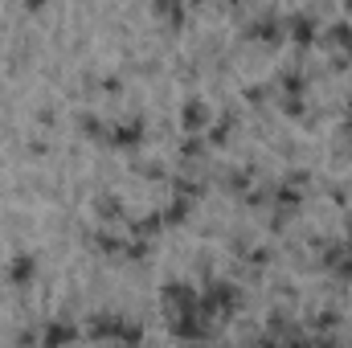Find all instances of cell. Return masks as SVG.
Segmentation results:
<instances>
[{
  "instance_id": "1",
  "label": "cell",
  "mask_w": 352,
  "mask_h": 348,
  "mask_svg": "<svg viewBox=\"0 0 352 348\" xmlns=\"http://www.w3.org/2000/svg\"><path fill=\"white\" fill-rule=\"evenodd\" d=\"M238 307H242V287L230 283V279H213L209 291H205L201 303H197V312H201L205 320H230Z\"/></svg>"
},
{
  "instance_id": "2",
  "label": "cell",
  "mask_w": 352,
  "mask_h": 348,
  "mask_svg": "<svg viewBox=\"0 0 352 348\" xmlns=\"http://www.w3.org/2000/svg\"><path fill=\"white\" fill-rule=\"evenodd\" d=\"M90 336L94 340H127V345H140L144 340V332L140 328H131L123 316H94V324H90Z\"/></svg>"
},
{
  "instance_id": "3",
  "label": "cell",
  "mask_w": 352,
  "mask_h": 348,
  "mask_svg": "<svg viewBox=\"0 0 352 348\" xmlns=\"http://www.w3.org/2000/svg\"><path fill=\"white\" fill-rule=\"evenodd\" d=\"M144 119L140 115H127V119H119V123H111L107 127V144L111 148H119V152H135L140 144H144Z\"/></svg>"
},
{
  "instance_id": "4",
  "label": "cell",
  "mask_w": 352,
  "mask_h": 348,
  "mask_svg": "<svg viewBox=\"0 0 352 348\" xmlns=\"http://www.w3.org/2000/svg\"><path fill=\"white\" fill-rule=\"evenodd\" d=\"M160 299H164V316H180V312H197V303H201V295H197V287L192 283H180L173 279L164 291H160Z\"/></svg>"
},
{
  "instance_id": "5",
  "label": "cell",
  "mask_w": 352,
  "mask_h": 348,
  "mask_svg": "<svg viewBox=\"0 0 352 348\" xmlns=\"http://www.w3.org/2000/svg\"><path fill=\"white\" fill-rule=\"evenodd\" d=\"M283 33H287V21L274 17V12H263V17H254V21L246 25V37H250V41H263V45H278Z\"/></svg>"
},
{
  "instance_id": "6",
  "label": "cell",
  "mask_w": 352,
  "mask_h": 348,
  "mask_svg": "<svg viewBox=\"0 0 352 348\" xmlns=\"http://www.w3.org/2000/svg\"><path fill=\"white\" fill-rule=\"evenodd\" d=\"M4 279H8L12 287H29V283L37 279V259H33L29 250H16V254L8 259V266H4Z\"/></svg>"
},
{
  "instance_id": "7",
  "label": "cell",
  "mask_w": 352,
  "mask_h": 348,
  "mask_svg": "<svg viewBox=\"0 0 352 348\" xmlns=\"http://www.w3.org/2000/svg\"><path fill=\"white\" fill-rule=\"evenodd\" d=\"M287 33H291V41H295V45H311V41H316V33H320V25H316V17H311V12H295V17L287 21Z\"/></svg>"
},
{
  "instance_id": "8",
  "label": "cell",
  "mask_w": 352,
  "mask_h": 348,
  "mask_svg": "<svg viewBox=\"0 0 352 348\" xmlns=\"http://www.w3.org/2000/svg\"><path fill=\"white\" fill-rule=\"evenodd\" d=\"M180 123H184V131H205L213 119H209V107H205L201 98H188L184 111H180Z\"/></svg>"
},
{
  "instance_id": "9",
  "label": "cell",
  "mask_w": 352,
  "mask_h": 348,
  "mask_svg": "<svg viewBox=\"0 0 352 348\" xmlns=\"http://www.w3.org/2000/svg\"><path fill=\"white\" fill-rule=\"evenodd\" d=\"M94 213H98V217H102V221L111 226V221H123V217H127V205H123L119 197H111V193H102V197L94 201Z\"/></svg>"
},
{
  "instance_id": "10",
  "label": "cell",
  "mask_w": 352,
  "mask_h": 348,
  "mask_svg": "<svg viewBox=\"0 0 352 348\" xmlns=\"http://www.w3.org/2000/svg\"><path fill=\"white\" fill-rule=\"evenodd\" d=\"M270 340H307V332L303 328H295L287 316H270V332H266Z\"/></svg>"
},
{
  "instance_id": "11",
  "label": "cell",
  "mask_w": 352,
  "mask_h": 348,
  "mask_svg": "<svg viewBox=\"0 0 352 348\" xmlns=\"http://www.w3.org/2000/svg\"><path fill=\"white\" fill-rule=\"evenodd\" d=\"M160 230H164V213H144V217L131 221V234L135 238H156Z\"/></svg>"
},
{
  "instance_id": "12",
  "label": "cell",
  "mask_w": 352,
  "mask_h": 348,
  "mask_svg": "<svg viewBox=\"0 0 352 348\" xmlns=\"http://www.w3.org/2000/svg\"><path fill=\"white\" fill-rule=\"evenodd\" d=\"M188 209H192V197H180V193H176L173 205L160 209V213H164V226H184V221H188Z\"/></svg>"
},
{
  "instance_id": "13",
  "label": "cell",
  "mask_w": 352,
  "mask_h": 348,
  "mask_svg": "<svg viewBox=\"0 0 352 348\" xmlns=\"http://www.w3.org/2000/svg\"><path fill=\"white\" fill-rule=\"evenodd\" d=\"M152 8L168 21V29H180L184 25V0H152Z\"/></svg>"
},
{
  "instance_id": "14",
  "label": "cell",
  "mask_w": 352,
  "mask_h": 348,
  "mask_svg": "<svg viewBox=\"0 0 352 348\" xmlns=\"http://www.w3.org/2000/svg\"><path fill=\"white\" fill-rule=\"evenodd\" d=\"M41 340H45V345H70V340H78V328H70V324H50V328H41Z\"/></svg>"
},
{
  "instance_id": "15",
  "label": "cell",
  "mask_w": 352,
  "mask_h": 348,
  "mask_svg": "<svg viewBox=\"0 0 352 348\" xmlns=\"http://www.w3.org/2000/svg\"><path fill=\"white\" fill-rule=\"evenodd\" d=\"M78 127H82L87 140H107V123H102V115H94V111H82V115H78Z\"/></svg>"
},
{
  "instance_id": "16",
  "label": "cell",
  "mask_w": 352,
  "mask_h": 348,
  "mask_svg": "<svg viewBox=\"0 0 352 348\" xmlns=\"http://www.w3.org/2000/svg\"><path fill=\"white\" fill-rule=\"evenodd\" d=\"M230 131H234V111L217 115V123L209 127V144H226V140H230Z\"/></svg>"
},
{
  "instance_id": "17",
  "label": "cell",
  "mask_w": 352,
  "mask_h": 348,
  "mask_svg": "<svg viewBox=\"0 0 352 348\" xmlns=\"http://www.w3.org/2000/svg\"><path fill=\"white\" fill-rule=\"evenodd\" d=\"M278 87H283V94H307V74L303 70H287L278 78Z\"/></svg>"
},
{
  "instance_id": "18",
  "label": "cell",
  "mask_w": 352,
  "mask_h": 348,
  "mask_svg": "<svg viewBox=\"0 0 352 348\" xmlns=\"http://www.w3.org/2000/svg\"><path fill=\"white\" fill-rule=\"evenodd\" d=\"M123 254H127L131 262H144L148 254H152V238H131V242L123 246Z\"/></svg>"
},
{
  "instance_id": "19",
  "label": "cell",
  "mask_w": 352,
  "mask_h": 348,
  "mask_svg": "<svg viewBox=\"0 0 352 348\" xmlns=\"http://www.w3.org/2000/svg\"><path fill=\"white\" fill-rule=\"evenodd\" d=\"M238 259H246L254 270H263L266 262H270V250H266V246H250V250H242V246H238Z\"/></svg>"
},
{
  "instance_id": "20",
  "label": "cell",
  "mask_w": 352,
  "mask_h": 348,
  "mask_svg": "<svg viewBox=\"0 0 352 348\" xmlns=\"http://www.w3.org/2000/svg\"><path fill=\"white\" fill-rule=\"evenodd\" d=\"M283 115H291V119H303V115H307V102H303V94H283Z\"/></svg>"
},
{
  "instance_id": "21",
  "label": "cell",
  "mask_w": 352,
  "mask_h": 348,
  "mask_svg": "<svg viewBox=\"0 0 352 348\" xmlns=\"http://www.w3.org/2000/svg\"><path fill=\"white\" fill-rule=\"evenodd\" d=\"M180 156L184 160H201L205 156V140H197V131H188V140L180 144Z\"/></svg>"
},
{
  "instance_id": "22",
  "label": "cell",
  "mask_w": 352,
  "mask_h": 348,
  "mask_svg": "<svg viewBox=\"0 0 352 348\" xmlns=\"http://www.w3.org/2000/svg\"><path fill=\"white\" fill-rule=\"evenodd\" d=\"M94 246L102 250V254H123V238H115V234H94Z\"/></svg>"
},
{
  "instance_id": "23",
  "label": "cell",
  "mask_w": 352,
  "mask_h": 348,
  "mask_svg": "<svg viewBox=\"0 0 352 348\" xmlns=\"http://www.w3.org/2000/svg\"><path fill=\"white\" fill-rule=\"evenodd\" d=\"M180 197H197L201 193V180H192V176H176V184H173Z\"/></svg>"
},
{
  "instance_id": "24",
  "label": "cell",
  "mask_w": 352,
  "mask_h": 348,
  "mask_svg": "<svg viewBox=\"0 0 352 348\" xmlns=\"http://www.w3.org/2000/svg\"><path fill=\"white\" fill-rule=\"evenodd\" d=\"M246 102H254V107H263V102H266V87H263V83H254V87L246 90Z\"/></svg>"
},
{
  "instance_id": "25",
  "label": "cell",
  "mask_w": 352,
  "mask_h": 348,
  "mask_svg": "<svg viewBox=\"0 0 352 348\" xmlns=\"http://www.w3.org/2000/svg\"><path fill=\"white\" fill-rule=\"evenodd\" d=\"M135 168H140L144 176H152V180H160V176H164V164H156V160H148V164H135Z\"/></svg>"
},
{
  "instance_id": "26",
  "label": "cell",
  "mask_w": 352,
  "mask_h": 348,
  "mask_svg": "<svg viewBox=\"0 0 352 348\" xmlns=\"http://www.w3.org/2000/svg\"><path fill=\"white\" fill-rule=\"evenodd\" d=\"M332 324H336V312H320L316 316V328H332Z\"/></svg>"
},
{
  "instance_id": "27",
  "label": "cell",
  "mask_w": 352,
  "mask_h": 348,
  "mask_svg": "<svg viewBox=\"0 0 352 348\" xmlns=\"http://www.w3.org/2000/svg\"><path fill=\"white\" fill-rule=\"evenodd\" d=\"M119 87H123L119 78H102V90H107V94H119Z\"/></svg>"
},
{
  "instance_id": "28",
  "label": "cell",
  "mask_w": 352,
  "mask_h": 348,
  "mask_svg": "<svg viewBox=\"0 0 352 348\" xmlns=\"http://www.w3.org/2000/svg\"><path fill=\"white\" fill-rule=\"evenodd\" d=\"M25 8H29V12H41V8H45V0H25Z\"/></svg>"
}]
</instances>
